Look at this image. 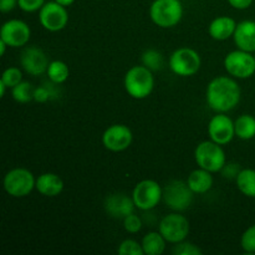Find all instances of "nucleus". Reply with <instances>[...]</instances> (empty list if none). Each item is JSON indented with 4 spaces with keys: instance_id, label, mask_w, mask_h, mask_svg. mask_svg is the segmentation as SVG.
<instances>
[{
    "instance_id": "20e7f679",
    "label": "nucleus",
    "mask_w": 255,
    "mask_h": 255,
    "mask_svg": "<svg viewBox=\"0 0 255 255\" xmlns=\"http://www.w3.org/2000/svg\"><path fill=\"white\" fill-rule=\"evenodd\" d=\"M36 186V178L31 171L24 167L12 168L2 179L4 191L14 198H24L29 196Z\"/></svg>"
},
{
    "instance_id": "1a4fd4ad",
    "label": "nucleus",
    "mask_w": 255,
    "mask_h": 255,
    "mask_svg": "<svg viewBox=\"0 0 255 255\" xmlns=\"http://www.w3.org/2000/svg\"><path fill=\"white\" fill-rule=\"evenodd\" d=\"M158 232L164 237L167 243L177 244L186 241L191 232V226L188 219L182 216L181 212H173L159 221Z\"/></svg>"
},
{
    "instance_id": "a878e982",
    "label": "nucleus",
    "mask_w": 255,
    "mask_h": 255,
    "mask_svg": "<svg viewBox=\"0 0 255 255\" xmlns=\"http://www.w3.org/2000/svg\"><path fill=\"white\" fill-rule=\"evenodd\" d=\"M141 61L143 66L149 69L151 71H158L163 67L164 59L163 55L156 49H148L142 54Z\"/></svg>"
},
{
    "instance_id": "4be33fe9",
    "label": "nucleus",
    "mask_w": 255,
    "mask_h": 255,
    "mask_svg": "<svg viewBox=\"0 0 255 255\" xmlns=\"http://www.w3.org/2000/svg\"><path fill=\"white\" fill-rule=\"evenodd\" d=\"M234 129H236V136L243 141H249V139L254 138L255 117L248 114L242 115L234 121Z\"/></svg>"
},
{
    "instance_id": "c756f323",
    "label": "nucleus",
    "mask_w": 255,
    "mask_h": 255,
    "mask_svg": "<svg viewBox=\"0 0 255 255\" xmlns=\"http://www.w3.org/2000/svg\"><path fill=\"white\" fill-rule=\"evenodd\" d=\"M172 253L174 255H201L203 252L194 243L183 241L181 243L174 244Z\"/></svg>"
},
{
    "instance_id": "f257e3e1",
    "label": "nucleus",
    "mask_w": 255,
    "mask_h": 255,
    "mask_svg": "<svg viewBox=\"0 0 255 255\" xmlns=\"http://www.w3.org/2000/svg\"><path fill=\"white\" fill-rule=\"evenodd\" d=\"M242 90L232 76L214 77L206 90V100L209 109L219 114H227L241 102Z\"/></svg>"
},
{
    "instance_id": "aec40b11",
    "label": "nucleus",
    "mask_w": 255,
    "mask_h": 255,
    "mask_svg": "<svg viewBox=\"0 0 255 255\" xmlns=\"http://www.w3.org/2000/svg\"><path fill=\"white\" fill-rule=\"evenodd\" d=\"M187 184L192 189L194 194L207 193L213 187V176L212 172L198 167L197 169L192 171L187 178Z\"/></svg>"
},
{
    "instance_id": "2f4dec72",
    "label": "nucleus",
    "mask_w": 255,
    "mask_h": 255,
    "mask_svg": "<svg viewBox=\"0 0 255 255\" xmlns=\"http://www.w3.org/2000/svg\"><path fill=\"white\" fill-rule=\"evenodd\" d=\"M45 2V0H17V6L25 12H35L40 11Z\"/></svg>"
},
{
    "instance_id": "b1692460",
    "label": "nucleus",
    "mask_w": 255,
    "mask_h": 255,
    "mask_svg": "<svg viewBox=\"0 0 255 255\" xmlns=\"http://www.w3.org/2000/svg\"><path fill=\"white\" fill-rule=\"evenodd\" d=\"M46 75L49 77L50 82L61 85L69 79L70 69L66 62L61 61V60H54V61H50Z\"/></svg>"
},
{
    "instance_id": "ea45409f",
    "label": "nucleus",
    "mask_w": 255,
    "mask_h": 255,
    "mask_svg": "<svg viewBox=\"0 0 255 255\" xmlns=\"http://www.w3.org/2000/svg\"><path fill=\"white\" fill-rule=\"evenodd\" d=\"M254 57H255V52H254Z\"/></svg>"
},
{
    "instance_id": "2eb2a0df",
    "label": "nucleus",
    "mask_w": 255,
    "mask_h": 255,
    "mask_svg": "<svg viewBox=\"0 0 255 255\" xmlns=\"http://www.w3.org/2000/svg\"><path fill=\"white\" fill-rule=\"evenodd\" d=\"M208 136L209 139L221 146L228 144L236 137L234 121L226 114L217 112L216 116L212 117L208 124Z\"/></svg>"
},
{
    "instance_id": "39448f33",
    "label": "nucleus",
    "mask_w": 255,
    "mask_h": 255,
    "mask_svg": "<svg viewBox=\"0 0 255 255\" xmlns=\"http://www.w3.org/2000/svg\"><path fill=\"white\" fill-rule=\"evenodd\" d=\"M194 159L197 166L207 169L212 173L221 172L227 163L226 152L221 144L216 143L212 139L203 141L194 149Z\"/></svg>"
},
{
    "instance_id": "473e14b6",
    "label": "nucleus",
    "mask_w": 255,
    "mask_h": 255,
    "mask_svg": "<svg viewBox=\"0 0 255 255\" xmlns=\"http://www.w3.org/2000/svg\"><path fill=\"white\" fill-rule=\"evenodd\" d=\"M49 86L50 85H44V86L35 87L34 101L39 102V104H44V102L49 101L51 96H54V92Z\"/></svg>"
},
{
    "instance_id": "f03ea898",
    "label": "nucleus",
    "mask_w": 255,
    "mask_h": 255,
    "mask_svg": "<svg viewBox=\"0 0 255 255\" xmlns=\"http://www.w3.org/2000/svg\"><path fill=\"white\" fill-rule=\"evenodd\" d=\"M153 71L143 65L132 66L125 75L124 85L127 94L136 100L147 99L154 89Z\"/></svg>"
},
{
    "instance_id": "423d86ee",
    "label": "nucleus",
    "mask_w": 255,
    "mask_h": 255,
    "mask_svg": "<svg viewBox=\"0 0 255 255\" xmlns=\"http://www.w3.org/2000/svg\"><path fill=\"white\" fill-rule=\"evenodd\" d=\"M201 55L191 47H179L169 56V69L177 76H193L201 70Z\"/></svg>"
},
{
    "instance_id": "9b49d317",
    "label": "nucleus",
    "mask_w": 255,
    "mask_h": 255,
    "mask_svg": "<svg viewBox=\"0 0 255 255\" xmlns=\"http://www.w3.org/2000/svg\"><path fill=\"white\" fill-rule=\"evenodd\" d=\"M39 21L45 30L50 32H57L65 29L69 22V12L66 6H62L59 2H45L39 11Z\"/></svg>"
},
{
    "instance_id": "4468645a",
    "label": "nucleus",
    "mask_w": 255,
    "mask_h": 255,
    "mask_svg": "<svg viewBox=\"0 0 255 255\" xmlns=\"http://www.w3.org/2000/svg\"><path fill=\"white\" fill-rule=\"evenodd\" d=\"M49 64L50 61L46 52L37 46H26L20 55L21 69L31 76H40L45 74Z\"/></svg>"
},
{
    "instance_id": "6ab92c4d",
    "label": "nucleus",
    "mask_w": 255,
    "mask_h": 255,
    "mask_svg": "<svg viewBox=\"0 0 255 255\" xmlns=\"http://www.w3.org/2000/svg\"><path fill=\"white\" fill-rule=\"evenodd\" d=\"M236 27L237 22L233 17L218 16L212 20L211 24H209V36L217 41H226L229 37H233Z\"/></svg>"
},
{
    "instance_id": "f704fd0d",
    "label": "nucleus",
    "mask_w": 255,
    "mask_h": 255,
    "mask_svg": "<svg viewBox=\"0 0 255 255\" xmlns=\"http://www.w3.org/2000/svg\"><path fill=\"white\" fill-rule=\"evenodd\" d=\"M227 1L237 10H246L253 4V0H227Z\"/></svg>"
},
{
    "instance_id": "f8f14e48",
    "label": "nucleus",
    "mask_w": 255,
    "mask_h": 255,
    "mask_svg": "<svg viewBox=\"0 0 255 255\" xmlns=\"http://www.w3.org/2000/svg\"><path fill=\"white\" fill-rule=\"evenodd\" d=\"M31 37V30L25 21L19 19L7 20L0 29V40L9 47H21L29 42Z\"/></svg>"
},
{
    "instance_id": "72a5a7b5",
    "label": "nucleus",
    "mask_w": 255,
    "mask_h": 255,
    "mask_svg": "<svg viewBox=\"0 0 255 255\" xmlns=\"http://www.w3.org/2000/svg\"><path fill=\"white\" fill-rule=\"evenodd\" d=\"M241 171H242L241 164L236 163V162H229V163L224 164L221 173L222 176L227 179H237V177H238L239 172Z\"/></svg>"
},
{
    "instance_id": "c85d7f7f",
    "label": "nucleus",
    "mask_w": 255,
    "mask_h": 255,
    "mask_svg": "<svg viewBox=\"0 0 255 255\" xmlns=\"http://www.w3.org/2000/svg\"><path fill=\"white\" fill-rule=\"evenodd\" d=\"M241 247L246 253H255V224L246 229L241 238Z\"/></svg>"
},
{
    "instance_id": "58836bf2",
    "label": "nucleus",
    "mask_w": 255,
    "mask_h": 255,
    "mask_svg": "<svg viewBox=\"0 0 255 255\" xmlns=\"http://www.w3.org/2000/svg\"><path fill=\"white\" fill-rule=\"evenodd\" d=\"M7 86L4 84L2 81H0V97H4L5 96V92H6Z\"/></svg>"
},
{
    "instance_id": "ddd939ff",
    "label": "nucleus",
    "mask_w": 255,
    "mask_h": 255,
    "mask_svg": "<svg viewBox=\"0 0 255 255\" xmlns=\"http://www.w3.org/2000/svg\"><path fill=\"white\" fill-rule=\"evenodd\" d=\"M133 141V133L128 126L116 124L106 128L102 134V143L105 148L111 152L126 151Z\"/></svg>"
},
{
    "instance_id": "9d476101",
    "label": "nucleus",
    "mask_w": 255,
    "mask_h": 255,
    "mask_svg": "<svg viewBox=\"0 0 255 255\" xmlns=\"http://www.w3.org/2000/svg\"><path fill=\"white\" fill-rule=\"evenodd\" d=\"M224 69L234 79H249L255 74V57L252 52L234 50L224 57Z\"/></svg>"
},
{
    "instance_id": "f3484780",
    "label": "nucleus",
    "mask_w": 255,
    "mask_h": 255,
    "mask_svg": "<svg viewBox=\"0 0 255 255\" xmlns=\"http://www.w3.org/2000/svg\"><path fill=\"white\" fill-rule=\"evenodd\" d=\"M234 44L241 50L248 52H255V21L243 20L237 24L233 35Z\"/></svg>"
},
{
    "instance_id": "a211bd4d",
    "label": "nucleus",
    "mask_w": 255,
    "mask_h": 255,
    "mask_svg": "<svg viewBox=\"0 0 255 255\" xmlns=\"http://www.w3.org/2000/svg\"><path fill=\"white\" fill-rule=\"evenodd\" d=\"M64 181L61 177L52 172H46V173L40 174L36 178V186L35 189L42 194L44 197H56L62 193L64 191Z\"/></svg>"
},
{
    "instance_id": "e433bc0d",
    "label": "nucleus",
    "mask_w": 255,
    "mask_h": 255,
    "mask_svg": "<svg viewBox=\"0 0 255 255\" xmlns=\"http://www.w3.org/2000/svg\"><path fill=\"white\" fill-rule=\"evenodd\" d=\"M56 2H59L60 5H62V6H70V5H72L75 2V0H55Z\"/></svg>"
},
{
    "instance_id": "412c9836",
    "label": "nucleus",
    "mask_w": 255,
    "mask_h": 255,
    "mask_svg": "<svg viewBox=\"0 0 255 255\" xmlns=\"http://www.w3.org/2000/svg\"><path fill=\"white\" fill-rule=\"evenodd\" d=\"M141 244L144 255H161L166 251L167 241L159 232H149L142 238Z\"/></svg>"
},
{
    "instance_id": "0eeeda50",
    "label": "nucleus",
    "mask_w": 255,
    "mask_h": 255,
    "mask_svg": "<svg viewBox=\"0 0 255 255\" xmlns=\"http://www.w3.org/2000/svg\"><path fill=\"white\" fill-rule=\"evenodd\" d=\"M163 188L153 179H143L134 186L132 191V199L137 209L149 212L156 208L162 201Z\"/></svg>"
},
{
    "instance_id": "cd10ccee",
    "label": "nucleus",
    "mask_w": 255,
    "mask_h": 255,
    "mask_svg": "<svg viewBox=\"0 0 255 255\" xmlns=\"http://www.w3.org/2000/svg\"><path fill=\"white\" fill-rule=\"evenodd\" d=\"M117 253L120 255H144L142 244L133 239H125L119 246Z\"/></svg>"
},
{
    "instance_id": "bb28decb",
    "label": "nucleus",
    "mask_w": 255,
    "mask_h": 255,
    "mask_svg": "<svg viewBox=\"0 0 255 255\" xmlns=\"http://www.w3.org/2000/svg\"><path fill=\"white\" fill-rule=\"evenodd\" d=\"M0 81L4 82L7 86V89H12V87L16 86L17 84L22 81V71L16 66L7 67L2 72Z\"/></svg>"
},
{
    "instance_id": "4c0bfd02",
    "label": "nucleus",
    "mask_w": 255,
    "mask_h": 255,
    "mask_svg": "<svg viewBox=\"0 0 255 255\" xmlns=\"http://www.w3.org/2000/svg\"><path fill=\"white\" fill-rule=\"evenodd\" d=\"M6 47H9V46H7V45L5 44V42L2 41V40H0V55H1V56H4V55H5V51H6Z\"/></svg>"
},
{
    "instance_id": "393cba45",
    "label": "nucleus",
    "mask_w": 255,
    "mask_h": 255,
    "mask_svg": "<svg viewBox=\"0 0 255 255\" xmlns=\"http://www.w3.org/2000/svg\"><path fill=\"white\" fill-rule=\"evenodd\" d=\"M35 87L29 81H21L11 89V96L17 104H27L34 100Z\"/></svg>"
},
{
    "instance_id": "7c9ffc66",
    "label": "nucleus",
    "mask_w": 255,
    "mask_h": 255,
    "mask_svg": "<svg viewBox=\"0 0 255 255\" xmlns=\"http://www.w3.org/2000/svg\"><path fill=\"white\" fill-rule=\"evenodd\" d=\"M122 221H124L125 231H126L127 233H131V234L138 233V232L142 229V226H143L142 219L134 213L128 214V216L125 217Z\"/></svg>"
},
{
    "instance_id": "6e6552de",
    "label": "nucleus",
    "mask_w": 255,
    "mask_h": 255,
    "mask_svg": "<svg viewBox=\"0 0 255 255\" xmlns=\"http://www.w3.org/2000/svg\"><path fill=\"white\" fill-rule=\"evenodd\" d=\"M193 194L187 181L173 179L164 186L162 201L173 212H184L191 207Z\"/></svg>"
},
{
    "instance_id": "dca6fc26",
    "label": "nucleus",
    "mask_w": 255,
    "mask_h": 255,
    "mask_svg": "<svg viewBox=\"0 0 255 255\" xmlns=\"http://www.w3.org/2000/svg\"><path fill=\"white\" fill-rule=\"evenodd\" d=\"M104 207L106 213L115 219H124L128 214L134 213V208H136L132 196L129 197L121 192L107 196Z\"/></svg>"
},
{
    "instance_id": "5701e85b",
    "label": "nucleus",
    "mask_w": 255,
    "mask_h": 255,
    "mask_svg": "<svg viewBox=\"0 0 255 255\" xmlns=\"http://www.w3.org/2000/svg\"><path fill=\"white\" fill-rule=\"evenodd\" d=\"M236 183L241 193L251 198H255V169H242L237 177Z\"/></svg>"
},
{
    "instance_id": "7ed1b4c3",
    "label": "nucleus",
    "mask_w": 255,
    "mask_h": 255,
    "mask_svg": "<svg viewBox=\"0 0 255 255\" xmlns=\"http://www.w3.org/2000/svg\"><path fill=\"white\" fill-rule=\"evenodd\" d=\"M183 16L181 0H154L149 6L152 22L162 29H171L179 24Z\"/></svg>"
},
{
    "instance_id": "c9c22d12",
    "label": "nucleus",
    "mask_w": 255,
    "mask_h": 255,
    "mask_svg": "<svg viewBox=\"0 0 255 255\" xmlns=\"http://www.w3.org/2000/svg\"><path fill=\"white\" fill-rule=\"evenodd\" d=\"M17 6V0H0V11L9 12Z\"/></svg>"
}]
</instances>
